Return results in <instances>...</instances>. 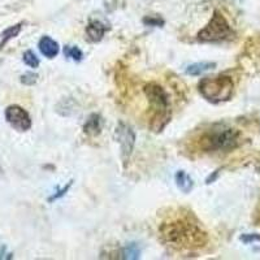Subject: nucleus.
Listing matches in <instances>:
<instances>
[{
	"instance_id": "1",
	"label": "nucleus",
	"mask_w": 260,
	"mask_h": 260,
	"mask_svg": "<svg viewBox=\"0 0 260 260\" xmlns=\"http://www.w3.org/2000/svg\"><path fill=\"white\" fill-rule=\"evenodd\" d=\"M161 233L169 243L178 247H199L207 242L206 233L187 220H177L162 225Z\"/></svg>"
},
{
	"instance_id": "2",
	"label": "nucleus",
	"mask_w": 260,
	"mask_h": 260,
	"mask_svg": "<svg viewBox=\"0 0 260 260\" xmlns=\"http://www.w3.org/2000/svg\"><path fill=\"white\" fill-rule=\"evenodd\" d=\"M145 94L154 110V117L151 121V129L160 132L169 121V96L167 91L157 83H148L145 87Z\"/></svg>"
},
{
	"instance_id": "3",
	"label": "nucleus",
	"mask_w": 260,
	"mask_h": 260,
	"mask_svg": "<svg viewBox=\"0 0 260 260\" xmlns=\"http://www.w3.org/2000/svg\"><path fill=\"white\" fill-rule=\"evenodd\" d=\"M199 92L204 99L212 103H221L231 99L233 94L234 83L231 77L217 76V77H206L199 82Z\"/></svg>"
},
{
	"instance_id": "4",
	"label": "nucleus",
	"mask_w": 260,
	"mask_h": 260,
	"mask_svg": "<svg viewBox=\"0 0 260 260\" xmlns=\"http://www.w3.org/2000/svg\"><path fill=\"white\" fill-rule=\"evenodd\" d=\"M240 133L236 129H224L206 134L201 139V147L206 151H229L238 146Z\"/></svg>"
},
{
	"instance_id": "5",
	"label": "nucleus",
	"mask_w": 260,
	"mask_h": 260,
	"mask_svg": "<svg viewBox=\"0 0 260 260\" xmlns=\"http://www.w3.org/2000/svg\"><path fill=\"white\" fill-rule=\"evenodd\" d=\"M232 34L231 25L219 11H215L207 26L198 32V39L202 42H217L229 38Z\"/></svg>"
},
{
	"instance_id": "6",
	"label": "nucleus",
	"mask_w": 260,
	"mask_h": 260,
	"mask_svg": "<svg viewBox=\"0 0 260 260\" xmlns=\"http://www.w3.org/2000/svg\"><path fill=\"white\" fill-rule=\"evenodd\" d=\"M115 138L120 143L122 159L126 161L130 155H132V152H133L134 145H136V133L125 122H118L115 130Z\"/></svg>"
},
{
	"instance_id": "7",
	"label": "nucleus",
	"mask_w": 260,
	"mask_h": 260,
	"mask_svg": "<svg viewBox=\"0 0 260 260\" xmlns=\"http://www.w3.org/2000/svg\"><path fill=\"white\" fill-rule=\"evenodd\" d=\"M6 118L11 126L18 132H26L31 127V118L29 113L20 106H9L6 110Z\"/></svg>"
},
{
	"instance_id": "8",
	"label": "nucleus",
	"mask_w": 260,
	"mask_h": 260,
	"mask_svg": "<svg viewBox=\"0 0 260 260\" xmlns=\"http://www.w3.org/2000/svg\"><path fill=\"white\" fill-rule=\"evenodd\" d=\"M39 50L42 55H45L48 59H53L59 53V43L50 37H43L39 41Z\"/></svg>"
},
{
	"instance_id": "9",
	"label": "nucleus",
	"mask_w": 260,
	"mask_h": 260,
	"mask_svg": "<svg viewBox=\"0 0 260 260\" xmlns=\"http://www.w3.org/2000/svg\"><path fill=\"white\" fill-rule=\"evenodd\" d=\"M106 31H107L106 25L98 20L90 21L87 27H86V32H87L90 41L92 42L101 41V39L104 37V34H106Z\"/></svg>"
},
{
	"instance_id": "10",
	"label": "nucleus",
	"mask_w": 260,
	"mask_h": 260,
	"mask_svg": "<svg viewBox=\"0 0 260 260\" xmlns=\"http://www.w3.org/2000/svg\"><path fill=\"white\" fill-rule=\"evenodd\" d=\"M102 126H103V121H102V117L96 113H92L87 121H86L85 126H83V132L89 136H98L101 133Z\"/></svg>"
},
{
	"instance_id": "11",
	"label": "nucleus",
	"mask_w": 260,
	"mask_h": 260,
	"mask_svg": "<svg viewBox=\"0 0 260 260\" xmlns=\"http://www.w3.org/2000/svg\"><path fill=\"white\" fill-rule=\"evenodd\" d=\"M175 181H176V185H177V187L182 192L187 194V192L191 191L194 182H192L191 177L187 175L186 172L178 171L175 176Z\"/></svg>"
},
{
	"instance_id": "12",
	"label": "nucleus",
	"mask_w": 260,
	"mask_h": 260,
	"mask_svg": "<svg viewBox=\"0 0 260 260\" xmlns=\"http://www.w3.org/2000/svg\"><path fill=\"white\" fill-rule=\"evenodd\" d=\"M215 67H216L215 62H211V61L195 62V64H191L187 67L186 73L190 74V76H201L202 73L211 71V69H213Z\"/></svg>"
},
{
	"instance_id": "13",
	"label": "nucleus",
	"mask_w": 260,
	"mask_h": 260,
	"mask_svg": "<svg viewBox=\"0 0 260 260\" xmlns=\"http://www.w3.org/2000/svg\"><path fill=\"white\" fill-rule=\"evenodd\" d=\"M21 29H22V24H17L15 25V26H11L8 27L7 30H4L3 34H2V42H0V48H3L4 46L8 43L11 39H13L15 37L18 36V32L21 31Z\"/></svg>"
},
{
	"instance_id": "14",
	"label": "nucleus",
	"mask_w": 260,
	"mask_h": 260,
	"mask_svg": "<svg viewBox=\"0 0 260 260\" xmlns=\"http://www.w3.org/2000/svg\"><path fill=\"white\" fill-rule=\"evenodd\" d=\"M139 255H141V250H139L137 243H129L122 250V257L124 259H138Z\"/></svg>"
},
{
	"instance_id": "15",
	"label": "nucleus",
	"mask_w": 260,
	"mask_h": 260,
	"mask_svg": "<svg viewBox=\"0 0 260 260\" xmlns=\"http://www.w3.org/2000/svg\"><path fill=\"white\" fill-rule=\"evenodd\" d=\"M64 55L67 57H71V59L74 60V61H80L83 56L82 51H81L80 48L71 47V46H67V47L64 48Z\"/></svg>"
},
{
	"instance_id": "16",
	"label": "nucleus",
	"mask_w": 260,
	"mask_h": 260,
	"mask_svg": "<svg viewBox=\"0 0 260 260\" xmlns=\"http://www.w3.org/2000/svg\"><path fill=\"white\" fill-rule=\"evenodd\" d=\"M24 62L30 68H38L39 65L38 57L36 56V53L32 52V51H26L24 53Z\"/></svg>"
},
{
	"instance_id": "17",
	"label": "nucleus",
	"mask_w": 260,
	"mask_h": 260,
	"mask_svg": "<svg viewBox=\"0 0 260 260\" xmlns=\"http://www.w3.org/2000/svg\"><path fill=\"white\" fill-rule=\"evenodd\" d=\"M37 80H38V74L31 73V72H30V73H25L24 76H21V78H20L21 82L24 83V85H27V86L34 85V83L37 82Z\"/></svg>"
},
{
	"instance_id": "18",
	"label": "nucleus",
	"mask_w": 260,
	"mask_h": 260,
	"mask_svg": "<svg viewBox=\"0 0 260 260\" xmlns=\"http://www.w3.org/2000/svg\"><path fill=\"white\" fill-rule=\"evenodd\" d=\"M241 241L246 245L252 242H260V236L259 234H243V236H241Z\"/></svg>"
},
{
	"instance_id": "19",
	"label": "nucleus",
	"mask_w": 260,
	"mask_h": 260,
	"mask_svg": "<svg viewBox=\"0 0 260 260\" xmlns=\"http://www.w3.org/2000/svg\"><path fill=\"white\" fill-rule=\"evenodd\" d=\"M71 186H72V181H71V182L68 183V185H67V186H65V187H62L61 190H59V191H57L56 194H53L52 197H51V198L48 199V201H50V202H53V201H56V199L61 198V197H64V195L67 194V191H68V190H69V187H71Z\"/></svg>"
},
{
	"instance_id": "20",
	"label": "nucleus",
	"mask_w": 260,
	"mask_h": 260,
	"mask_svg": "<svg viewBox=\"0 0 260 260\" xmlns=\"http://www.w3.org/2000/svg\"><path fill=\"white\" fill-rule=\"evenodd\" d=\"M146 25H150V26H159V25L164 24V21L160 20V18H154V17H146L143 20Z\"/></svg>"
},
{
	"instance_id": "21",
	"label": "nucleus",
	"mask_w": 260,
	"mask_h": 260,
	"mask_svg": "<svg viewBox=\"0 0 260 260\" xmlns=\"http://www.w3.org/2000/svg\"><path fill=\"white\" fill-rule=\"evenodd\" d=\"M0 259H12V254L7 252L6 246L0 247Z\"/></svg>"
}]
</instances>
